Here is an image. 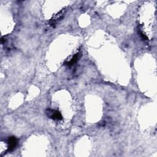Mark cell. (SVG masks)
I'll return each mask as SVG.
<instances>
[{
    "mask_svg": "<svg viewBox=\"0 0 157 157\" xmlns=\"http://www.w3.org/2000/svg\"><path fill=\"white\" fill-rule=\"evenodd\" d=\"M80 57H81V53L79 52L77 53L69 61L66 62L65 65H67V66H71L72 65H73L74 64H75L76 63L78 60V59H79Z\"/></svg>",
    "mask_w": 157,
    "mask_h": 157,
    "instance_id": "obj_4",
    "label": "cell"
},
{
    "mask_svg": "<svg viewBox=\"0 0 157 157\" xmlns=\"http://www.w3.org/2000/svg\"><path fill=\"white\" fill-rule=\"evenodd\" d=\"M65 14V10H63L61 12H60L58 14H57L51 20H50V24L51 25H53L60 19H61L63 17L64 15Z\"/></svg>",
    "mask_w": 157,
    "mask_h": 157,
    "instance_id": "obj_3",
    "label": "cell"
},
{
    "mask_svg": "<svg viewBox=\"0 0 157 157\" xmlns=\"http://www.w3.org/2000/svg\"><path fill=\"white\" fill-rule=\"evenodd\" d=\"M7 144H8V148H7V151L11 152L12 151L15 147L17 145V139L14 136L9 137L8 141H7Z\"/></svg>",
    "mask_w": 157,
    "mask_h": 157,
    "instance_id": "obj_2",
    "label": "cell"
},
{
    "mask_svg": "<svg viewBox=\"0 0 157 157\" xmlns=\"http://www.w3.org/2000/svg\"><path fill=\"white\" fill-rule=\"evenodd\" d=\"M47 114L48 115L49 117H50L52 119L54 120H61L63 119V117L61 114V113L56 111V110H52V109H48L47 111Z\"/></svg>",
    "mask_w": 157,
    "mask_h": 157,
    "instance_id": "obj_1",
    "label": "cell"
}]
</instances>
